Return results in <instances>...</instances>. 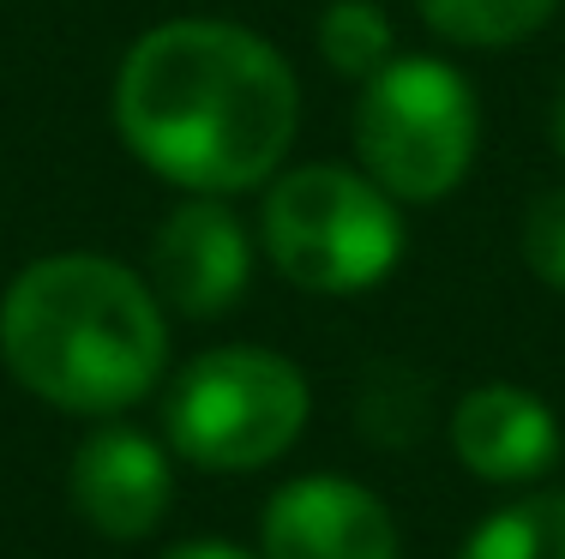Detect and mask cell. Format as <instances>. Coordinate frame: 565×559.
I'll use <instances>...</instances> for the list:
<instances>
[{
	"label": "cell",
	"instance_id": "cell-12",
	"mask_svg": "<svg viewBox=\"0 0 565 559\" xmlns=\"http://www.w3.org/2000/svg\"><path fill=\"white\" fill-rule=\"evenodd\" d=\"M319 55L326 66H338L343 78L367 85L385 61H392V24L373 0H331L319 12Z\"/></svg>",
	"mask_w": 565,
	"mask_h": 559
},
{
	"label": "cell",
	"instance_id": "cell-8",
	"mask_svg": "<svg viewBox=\"0 0 565 559\" xmlns=\"http://www.w3.org/2000/svg\"><path fill=\"white\" fill-rule=\"evenodd\" d=\"M66 494H73V512L97 536L139 541L163 524V512L174 499V470L157 439L132 433V428H97L73 451Z\"/></svg>",
	"mask_w": 565,
	"mask_h": 559
},
{
	"label": "cell",
	"instance_id": "cell-2",
	"mask_svg": "<svg viewBox=\"0 0 565 559\" xmlns=\"http://www.w3.org/2000/svg\"><path fill=\"white\" fill-rule=\"evenodd\" d=\"M0 355L31 397L66 416H120L169 367V319L139 271L103 252H55L12 277Z\"/></svg>",
	"mask_w": 565,
	"mask_h": 559
},
{
	"label": "cell",
	"instance_id": "cell-6",
	"mask_svg": "<svg viewBox=\"0 0 565 559\" xmlns=\"http://www.w3.org/2000/svg\"><path fill=\"white\" fill-rule=\"evenodd\" d=\"M253 241L241 217L211 193H193L163 217L151 241V289L157 301L186 319H217L247 295Z\"/></svg>",
	"mask_w": 565,
	"mask_h": 559
},
{
	"label": "cell",
	"instance_id": "cell-9",
	"mask_svg": "<svg viewBox=\"0 0 565 559\" xmlns=\"http://www.w3.org/2000/svg\"><path fill=\"white\" fill-rule=\"evenodd\" d=\"M451 451L481 482H535L559 458V421L523 385H476L451 416Z\"/></svg>",
	"mask_w": 565,
	"mask_h": 559
},
{
	"label": "cell",
	"instance_id": "cell-15",
	"mask_svg": "<svg viewBox=\"0 0 565 559\" xmlns=\"http://www.w3.org/2000/svg\"><path fill=\"white\" fill-rule=\"evenodd\" d=\"M554 151L565 157V85H559V103H554Z\"/></svg>",
	"mask_w": 565,
	"mask_h": 559
},
{
	"label": "cell",
	"instance_id": "cell-5",
	"mask_svg": "<svg viewBox=\"0 0 565 559\" xmlns=\"http://www.w3.org/2000/svg\"><path fill=\"white\" fill-rule=\"evenodd\" d=\"M313 391L277 350L228 343L181 367L169 391V445L211 475H247L301 439Z\"/></svg>",
	"mask_w": 565,
	"mask_h": 559
},
{
	"label": "cell",
	"instance_id": "cell-13",
	"mask_svg": "<svg viewBox=\"0 0 565 559\" xmlns=\"http://www.w3.org/2000/svg\"><path fill=\"white\" fill-rule=\"evenodd\" d=\"M523 259L547 289L565 295V186H547V193L530 198V211H523Z\"/></svg>",
	"mask_w": 565,
	"mask_h": 559
},
{
	"label": "cell",
	"instance_id": "cell-10",
	"mask_svg": "<svg viewBox=\"0 0 565 559\" xmlns=\"http://www.w3.org/2000/svg\"><path fill=\"white\" fill-rule=\"evenodd\" d=\"M427 31L457 49H511L559 12V0H415Z\"/></svg>",
	"mask_w": 565,
	"mask_h": 559
},
{
	"label": "cell",
	"instance_id": "cell-11",
	"mask_svg": "<svg viewBox=\"0 0 565 559\" xmlns=\"http://www.w3.org/2000/svg\"><path fill=\"white\" fill-rule=\"evenodd\" d=\"M457 559H565V487L500 505Z\"/></svg>",
	"mask_w": 565,
	"mask_h": 559
},
{
	"label": "cell",
	"instance_id": "cell-4",
	"mask_svg": "<svg viewBox=\"0 0 565 559\" xmlns=\"http://www.w3.org/2000/svg\"><path fill=\"white\" fill-rule=\"evenodd\" d=\"M481 115L476 90L451 61L392 55L361 85L355 103V157L361 175L380 181L397 205H434L463 186L476 163Z\"/></svg>",
	"mask_w": 565,
	"mask_h": 559
},
{
	"label": "cell",
	"instance_id": "cell-3",
	"mask_svg": "<svg viewBox=\"0 0 565 559\" xmlns=\"http://www.w3.org/2000/svg\"><path fill=\"white\" fill-rule=\"evenodd\" d=\"M259 241L307 295H361L397 271L403 217L397 198L361 169L307 163L265 186Z\"/></svg>",
	"mask_w": 565,
	"mask_h": 559
},
{
	"label": "cell",
	"instance_id": "cell-7",
	"mask_svg": "<svg viewBox=\"0 0 565 559\" xmlns=\"http://www.w3.org/2000/svg\"><path fill=\"white\" fill-rule=\"evenodd\" d=\"M259 559H397V524L361 482L301 475L265 505Z\"/></svg>",
	"mask_w": 565,
	"mask_h": 559
},
{
	"label": "cell",
	"instance_id": "cell-1",
	"mask_svg": "<svg viewBox=\"0 0 565 559\" xmlns=\"http://www.w3.org/2000/svg\"><path fill=\"white\" fill-rule=\"evenodd\" d=\"M301 85L265 36L228 19H169L115 73L120 144L181 193L271 186L295 144Z\"/></svg>",
	"mask_w": 565,
	"mask_h": 559
},
{
	"label": "cell",
	"instance_id": "cell-14",
	"mask_svg": "<svg viewBox=\"0 0 565 559\" xmlns=\"http://www.w3.org/2000/svg\"><path fill=\"white\" fill-rule=\"evenodd\" d=\"M163 559H253V553L228 548V541H186V548H169Z\"/></svg>",
	"mask_w": 565,
	"mask_h": 559
}]
</instances>
